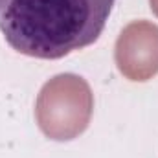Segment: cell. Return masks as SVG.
I'll use <instances>...</instances> for the list:
<instances>
[{"mask_svg":"<svg viewBox=\"0 0 158 158\" xmlns=\"http://www.w3.org/2000/svg\"><path fill=\"white\" fill-rule=\"evenodd\" d=\"M116 0H0V31L19 53L63 59L94 44Z\"/></svg>","mask_w":158,"mask_h":158,"instance_id":"obj_1","label":"cell"}]
</instances>
